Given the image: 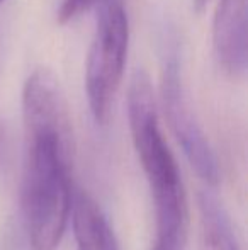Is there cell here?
Returning a JSON list of instances; mask_svg holds the SVG:
<instances>
[{
    "label": "cell",
    "mask_w": 248,
    "mask_h": 250,
    "mask_svg": "<svg viewBox=\"0 0 248 250\" xmlns=\"http://www.w3.org/2000/svg\"><path fill=\"white\" fill-rule=\"evenodd\" d=\"M129 48V19L119 0L100 12L85 63V90L97 125H107L124 77Z\"/></svg>",
    "instance_id": "obj_3"
},
{
    "label": "cell",
    "mask_w": 248,
    "mask_h": 250,
    "mask_svg": "<svg viewBox=\"0 0 248 250\" xmlns=\"http://www.w3.org/2000/svg\"><path fill=\"white\" fill-rule=\"evenodd\" d=\"M128 118L133 145L145 172L153 206L156 238L186 242L187 194L180 168L162 133L150 75L134 70L128 87Z\"/></svg>",
    "instance_id": "obj_2"
},
{
    "label": "cell",
    "mask_w": 248,
    "mask_h": 250,
    "mask_svg": "<svg viewBox=\"0 0 248 250\" xmlns=\"http://www.w3.org/2000/svg\"><path fill=\"white\" fill-rule=\"evenodd\" d=\"M184 249H186V242L165 240V238H156L155 247H153V250H184Z\"/></svg>",
    "instance_id": "obj_9"
},
{
    "label": "cell",
    "mask_w": 248,
    "mask_h": 250,
    "mask_svg": "<svg viewBox=\"0 0 248 250\" xmlns=\"http://www.w3.org/2000/svg\"><path fill=\"white\" fill-rule=\"evenodd\" d=\"M2 2H3V0H0V3H2Z\"/></svg>",
    "instance_id": "obj_11"
},
{
    "label": "cell",
    "mask_w": 248,
    "mask_h": 250,
    "mask_svg": "<svg viewBox=\"0 0 248 250\" xmlns=\"http://www.w3.org/2000/svg\"><path fill=\"white\" fill-rule=\"evenodd\" d=\"M72 221L76 250H121L106 213L87 191L73 192Z\"/></svg>",
    "instance_id": "obj_6"
},
{
    "label": "cell",
    "mask_w": 248,
    "mask_h": 250,
    "mask_svg": "<svg viewBox=\"0 0 248 250\" xmlns=\"http://www.w3.org/2000/svg\"><path fill=\"white\" fill-rule=\"evenodd\" d=\"M248 0H219L212 19V48L219 66L231 77L247 72Z\"/></svg>",
    "instance_id": "obj_5"
},
{
    "label": "cell",
    "mask_w": 248,
    "mask_h": 250,
    "mask_svg": "<svg viewBox=\"0 0 248 250\" xmlns=\"http://www.w3.org/2000/svg\"><path fill=\"white\" fill-rule=\"evenodd\" d=\"M97 3H99V0H61L57 16L58 22L60 24L72 22V21L78 19L82 14L89 12Z\"/></svg>",
    "instance_id": "obj_8"
},
{
    "label": "cell",
    "mask_w": 248,
    "mask_h": 250,
    "mask_svg": "<svg viewBox=\"0 0 248 250\" xmlns=\"http://www.w3.org/2000/svg\"><path fill=\"white\" fill-rule=\"evenodd\" d=\"M201 250H240L228 213L211 192H199Z\"/></svg>",
    "instance_id": "obj_7"
},
{
    "label": "cell",
    "mask_w": 248,
    "mask_h": 250,
    "mask_svg": "<svg viewBox=\"0 0 248 250\" xmlns=\"http://www.w3.org/2000/svg\"><path fill=\"white\" fill-rule=\"evenodd\" d=\"M160 97L170 129L182 146L189 164L206 184L218 186V158L189 101L180 73V63L175 53H169V58L165 56L160 80Z\"/></svg>",
    "instance_id": "obj_4"
},
{
    "label": "cell",
    "mask_w": 248,
    "mask_h": 250,
    "mask_svg": "<svg viewBox=\"0 0 248 250\" xmlns=\"http://www.w3.org/2000/svg\"><path fill=\"white\" fill-rule=\"evenodd\" d=\"M208 3H209V0H192V5H194V10L195 12H199L201 14L202 10L208 7Z\"/></svg>",
    "instance_id": "obj_10"
},
{
    "label": "cell",
    "mask_w": 248,
    "mask_h": 250,
    "mask_svg": "<svg viewBox=\"0 0 248 250\" xmlns=\"http://www.w3.org/2000/svg\"><path fill=\"white\" fill-rule=\"evenodd\" d=\"M22 211L29 250H57L72 213L73 133L60 82L46 68L22 89Z\"/></svg>",
    "instance_id": "obj_1"
}]
</instances>
